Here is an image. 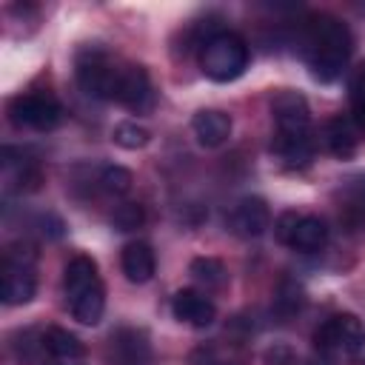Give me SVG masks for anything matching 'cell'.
<instances>
[{"mask_svg":"<svg viewBox=\"0 0 365 365\" xmlns=\"http://www.w3.org/2000/svg\"><path fill=\"white\" fill-rule=\"evenodd\" d=\"M297 222H299V214H297V211H282V214L277 217L274 234H277V240H279L282 245H291V237H294Z\"/></svg>","mask_w":365,"mask_h":365,"instance_id":"484cf974","label":"cell"},{"mask_svg":"<svg viewBox=\"0 0 365 365\" xmlns=\"http://www.w3.org/2000/svg\"><path fill=\"white\" fill-rule=\"evenodd\" d=\"M131 182H134V177H131V171L123 168V165H106V168L100 171V185H103V191H108V194H114V197L128 194V191H131Z\"/></svg>","mask_w":365,"mask_h":365,"instance_id":"7402d4cb","label":"cell"},{"mask_svg":"<svg viewBox=\"0 0 365 365\" xmlns=\"http://www.w3.org/2000/svg\"><path fill=\"white\" fill-rule=\"evenodd\" d=\"M325 145H328V151H331L334 157H339V160L354 157V151H356V145H359L354 120H348V117H331L328 125H325Z\"/></svg>","mask_w":365,"mask_h":365,"instance_id":"2e32d148","label":"cell"},{"mask_svg":"<svg viewBox=\"0 0 365 365\" xmlns=\"http://www.w3.org/2000/svg\"><path fill=\"white\" fill-rule=\"evenodd\" d=\"M143 220H145V214H143V205L140 202H123L111 214V225L117 231H134V228L143 225Z\"/></svg>","mask_w":365,"mask_h":365,"instance_id":"d4e9b609","label":"cell"},{"mask_svg":"<svg viewBox=\"0 0 365 365\" xmlns=\"http://www.w3.org/2000/svg\"><path fill=\"white\" fill-rule=\"evenodd\" d=\"M265 365H299V359L288 345H274L265 351Z\"/></svg>","mask_w":365,"mask_h":365,"instance_id":"4316f807","label":"cell"},{"mask_svg":"<svg viewBox=\"0 0 365 365\" xmlns=\"http://www.w3.org/2000/svg\"><path fill=\"white\" fill-rule=\"evenodd\" d=\"M228 222H231V231L237 237L251 240V237H259V234L268 231V225H271V208H268V202L262 197H242L234 205Z\"/></svg>","mask_w":365,"mask_h":365,"instance_id":"9c48e42d","label":"cell"},{"mask_svg":"<svg viewBox=\"0 0 365 365\" xmlns=\"http://www.w3.org/2000/svg\"><path fill=\"white\" fill-rule=\"evenodd\" d=\"M314 348L322 365H334L339 356L354 365H365V328L354 314H336L317 328Z\"/></svg>","mask_w":365,"mask_h":365,"instance_id":"7a4b0ae2","label":"cell"},{"mask_svg":"<svg viewBox=\"0 0 365 365\" xmlns=\"http://www.w3.org/2000/svg\"><path fill=\"white\" fill-rule=\"evenodd\" d=\"M302 302H305V294H302V288H299L297 282H291V279H285V282L279 285L277 299H274V305H277V311H279L282 317L297 314V311L302 308Z\"/></svg>","mask_w":365,"mask_h":365,"instance_id":"cb8c5ba5","label":"cell"},{"mask_svg":"<svg viewBox=\"0 0 365 365\" xmlns=\"http://www.w3.org/2000/svg\"><path fill=\"white\" fill-rule=\"evenodd\" d=\"M151 345L137 328H123L111 336V365H148Z\"/></svg>","mask_w":365,"mask_h":365,"instance_id":"8fae6325","label":"cell"},{"mask_svg":"<svg viewBox=\"0 0 365 365\" xmlns=\"http://www.w3.org/2000/svg\"><path fill=\"white\" fill-rule=\"evenodd\" d=\"M339 222L348 225V231L365 228V177H351L339 188Z\"/></svg>","mask_w":365,"mask_h":365,"instance_id":"7c38bea8","label":"cell"},{"mask_svg":"<svg viewBox=\"0 0 365 365\" xmlns=\"http://www.w3.org/2000/svg\"><path fill=\"white\" fill-rule=\"evenodd\" d=\"M94 282H100V274H97V262H94L91 257L77 254V257H71V259L66 262V268H63V288H66V297H71V294H77V291L94 285Z\"/></svg>","mask_w":365,"mask_h":365,"instance_id":"ac0fdd59","label":"cell"},{"mask_svg":"<svg viewBox=\"0 0 365 365\" xmlns=\"http://www.w3.org/2000/svg\"><path fill=\"white\" fill-rule=\"evenodd\" d=\"M120 71L111 60V54L91 43V46H83L77 51V60H74V74H77V83L86 94L91 97H100V100H114L117 94V83H120Z\"/></svg>","mask_w":365,"mask_h":365,"instance_id":"277c9868","label":"cell"},{"mask_svg":"<svg viewBox=\"0 0 365 365\" xmlns=\"http://www.w3.org/2000/svg\"><path fill=\"white\" fill-rule=\"evenodd\" d=\"M271 114L277 123V134H285V137L311 134V111H308V103L299 91H291V88L279 91L271 100Z\"/></svg>","mask_w":365,"mask_h":365,"instance_id":"52a82bcc","label":"cell"},{"mask_svg":"<svg viewBox=\"0 0 365 365\" xmlns=\"http://www.w3.org/2000/svg\"><path fill=\"white\" fill-rule=\"evenodd\" d=\"M188 271L205 288H222L225 285V277H228L225 274V265L217 257H197V259H191Z\"/></svg>","mask_w":365,"mask_h":365,"instance_id":"ffe728a7","label":"cell"},{"mask_svg":"<svg viewBox=\"0 0 365 365\" xmlns=\"http://www.w3.org/2000/svg\"><path fill=\"white\" fill-rule=\"evenodd\" d=\"M200 68L214 83H231L248 68V46L234 31H214L200 48Z\"/></svg>","mask_w":365,"mask_h":365,"instance_id":"3957f363","label":"cell"},{"mask_svg":"<svg viewBox=\"0 0 365 365\" xmlns=\"http://www.w3.org/2000/svg\"><path fill=\"white\" fill-rule=\"evenodd\" d=\"M114 100L120 106H125L128 111H134V114H148L154 108V103H157V94H154L148 71L143 66H125L120 71V83H117Z\"/></svg>","mask_w":365,"mask_h":365,"instance_id":"ba28073f","label":"cell"},{"mask_svg":"<svg viewBox=\"0 0 365 365\" xmlns=\"http://www.w3.org/2000/svg\"><path fill=\"white\" fill-rule=\"evenodd\" d=\"M194 134L200 140V145L205 148H217L231 137V117L220 108H202L194 114Z\"/></svg>","mask_w":365,"mask_h":365,"instance_id":"5bb4252c","label":"cell"},{"mask_svg":"<svg viewBox=\"0 0 365 365\" xmlns=\"http://www.w3.org/2000/svg\"><path fill=\"white\" fill-rule=\"evenodd\" d=\"M114 143L120 145V148H128V151H134V148H143L148 140H151V134H148V128H143V125H137L134 120H125V123H117L114 125Z\"/></svg>","mask_w":365,"mask_h":365,"instance_id":"44dd1931","label":"cell"},{"mask_svg":"<svg viewBox=\"0 0 365 365\" xmlns=\"http://www.w3.org/2000/svg\"><path fill=\"white\" fill-rule=\"evenodd\" d=\"M68 311L80 325H97L106 311V288L103 282H94L77 294L68 297Z\"/></svg>","mask_w":365,"mask_h":365,"instance_id":"9a60e30c","label":"cell"},{"mask_svg":"<svg viewBox=\"0 0 365 365\" xmlns=\"http://www.w3.org/2000/svg\"><path fill=\"white\" fill-rule=\"evenodd\" d=\"M325 242H328V225L314 214L299 217V222L294 228V237H291V248L311 254V251L325 248Z\"/></svg>","mask_w":365,"mask_h":365,"instance_id":"e0dca14e","label":"cell"},{"mask_svg":"<svg viewBox=\"0 0 365 365\" xmlns=\"http://www.w3.org/2000/svg\"><path fill=\"white\" fill-rule=\"evenodd\" d=\"M9 117L17 128H31V131H51L63 120V108L54 97L48 94H20L9 106Z\"/></svg>","mask_w":365,"mask_h":365,"instance_id":"8992f818","label":"cell"},{"mask_svg":"<svg viewBox=\"0 0 365 365\" xmlns=\"http://www.w3.org/2000/svg\"><path fill=\"white\" fill-rule=\"evenodd\" d=\"M34 248L31 245H11L3 257V302L6 305H26L31 302L37 291V277H34Z\"/></svg>","mask_w":365,"mask_h":365,"instance_id":"5b68a950","label":"cell"},{"mask_svg":"<svg viewBox=\"0 0 365 365\" xmlns=\"http://www.w3.org/2000/svg\"><path fill=\"white\" fill-rule=\"evenodd\" d=\"M43 348L57 359H80L86 354V345L66 328H48L43 334Z\"/></svg>","mask_w":365,"mask_h":365,"instance_id":"d6986e66","label":"cell"},{"mask_svg":"<svg viewBox=\"0 0 365 365\" xmlns=\"http://www.w3.org/2000/svg\"><path fill=\"white\" fill-rule=\"evenodd\" d=\"M302 57L311 68V74L319 80V83H331L336 80L348 60H351V51H354V37H351V29L331 17V14H317L305 23L302 29Z\"/></svg>","mask_w":365,"mask_h":365,"instance_id":"6da1fadb","label":"cell"},{"mask_svg":"<svg viewBox=\"0 0 365 365\" xmlns=\"http://www.w3.org/2000/svg\"><path fill=\"white\" fill-rule=\"evenodd\" d=\"M348 100H351V120H354V125L359 131H365V68H359L351 77Z\"/></svg>","mask_w":365,"mask_h":365,"instance_id":"603a6c76","label":"cell"},{"mask_svg":"<svg viewBox=\"0 0 365 365\" xmlns=\"http://www.w3.org/2000/svg\"><path fill=\"white\" fill-rule=\"evenodd\" d=\"M171 311L180 322L185 325H194V328H205L214 322L217 317V305L202 294V291H194V288H182L174 294L171 299Z\"/></svg>","mask_w":365,"mask_h":365,"instance_id":"30bf717a","label":"cell"},{"mask_svg":"<svg viewBox=\"0 0 365 365\" xmlns=\"http://www.w3.org/2000/svg\"><path fill=\"white\" fill-rule=\"evenodd\" d=\"M120 268H123V274H125L128 282L143 285V282H148L154 277L157 257H154V251H151L148 242H128L123 248V254H120Z\"/></svg>","mask_w":365,"mask_h":365,"instance_id":"4fadbf2b","label":"cell"}]
</instances>
